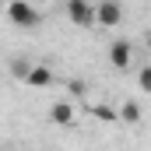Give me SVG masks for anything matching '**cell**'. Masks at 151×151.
<instances>
[{
    "mask_svg": "<svg viewBox=\"0 0 151 151\" xmlns=\"http://www.w3.org/2000/svg\"><path fill=\"white\" fill-rule=\"evenodd\" d=\"M25 84H28V88H49V84H53V70H49L46 63H32L28 74H25Z\"/></svg>",
    "mask_w": 151,
    "mask_h": 151,
    "instance_id": "5",
    "label": "cell"
},
{
    "mask_svg": "<svg viewBox=\"0 0 151 151\" xmlns=\"http://www.w3.org/2000/svg\"><path fill=\"white\" fill-rule=\"evenodd\" d=\"M49 119H53L56 127H70V123H74V109H70V102H53Z\"/></svg>",
    "mask_w": 151,
    "mask_h": 151,
    "instance_id": "6",
    "label": "cell"
},
{
    "mask_svg": "<svg viewBox=\"0 0 151 151\" xmlns=\"http://www.w3.org/2000/svg\"><path fill=\"white\" fill-rule=\"evenodd\" d=\"M7 18L18 28H35L39 25V11L32 7V0H11L7 4Z\"/></svg>",
    "mask_w": 151,
    "mask_h": 151,
    "instance_id": "1",
    "label": "cell"
},
{
    "mask_svg": "<svg viewBox=\"0 0 151 151\" xmlns=\"http://www.w3.org/2000/svg\"><path fill=\"white\" fill-rule=\"evenodd\" d=\"M67 18L74 21L77 28H91L95 25V7L88 0H67Z\"/></svg>",
    "mask_w": 151,
    "mask_h": 151,
    "instance_id": "2",
    "label": "cell"
},
{
    "mask_svg": "<svg viewBox=\"0 0 151 151\" xmlns=\"http://www.w3.org/2000/svg\"><path fill=\"white\" fill-rule=\"evenodd\" d=\"M123 21V7L116 4V0H99L95 4V25H106V28H113Z\"/></svg>",
    "mask_w": 151,
    "mask_h": 151,
    "instance_id": "3",
    "label": "cell"
},
{
    "mask_svg": "<svg viewBox=\"0 0 151 151\" xmlns=\"http://www.w3.org/2000/svg\"><path fill=\"white\" fill-rule=\"evenodd\" d=\"M119 123H130V127L141 123V106H137V102H127V106L119 109Z\"/></svg>",
    "mask_w": 151,
    "mask_h": 151,
    "instance_id": "7",
    "label": "cell"
},
{
    "mask_svg": "<svg viewBox=\"0 0 151 151\" xmlns=\"http://www.w3.org/2000/svg\"><path fill=\"white\" fill-rule=\"evenodd\" d=\"M137 84H141V91H148V95H151V67H141V74H137Z\"/></svg>",
    "mask_w": 151,
    "mask_h": 151,
    "instance_id": "9",
    "label": "cell"
},
{
    "mask_svg": "<svg viewBox=\"0 0 151 151\" xmlns=\"http://www.w3.org/2000/svg\"><path fill=\"white\" fill-rule=\"evenodd\" d=\"M130 56H134V49H130V42H123V39H116L113 46H109V63H113L116 70H127V67H130Z\"/></svg>",
    "mask_w": 151,
    "mask_h": 151,
    "instance_id": "4",
    "label": "cell"
},
{
    "mask_svg": "<svg viewBox=\"0 0 151 151\" xmlns=\"http://www.w3.org/2000/svg\"><path fill=\"white\" fill-rule=\"evenodd\" d=\"M91 116H95V119H102V123H119V109H113V106H95Z\"/></svg>",
    "mask_w": 151,
    "mask_h": 151,
    "instance_id": "8",
    "label": "cell"
},
{
    "mask_svg": "<svg viewBox=\"0 0 151 151\" xmlns=\"http://www.w3.org/2000/svg\"><path fill=\"white\" fill-rule=\"evenodd\" d=\"M32 4H46V0H32Z\"/></svg>",
    "mask_w": 151,
    "mask_h": 151,
    "instance_id": "11",
    "label": "cell"
},
{
    "mask_svg": "<svg viewBox=\"0 0 151 151\" xmlns=\"http://www.w3.org/2000/svg\"><path fill=\"white\" fill-rule=\"evenodd\" d=\"M11 67H14V74H18L21 81H25V74H28V67H32V63H25V60H14Z\"/></svg>",
    "mask_w": 151,
    "mask_h": 151,
    "instance_id": "10",
    "label": "cell"
}]
</instances>
